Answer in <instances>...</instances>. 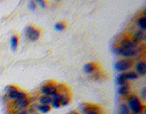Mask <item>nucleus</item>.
Here are the masks:
<instances>
[{
    "instance_id": "f257e3e1",
    "label": "nucleus",
    "mask_w": 146,
    "mask_h": 114,
    "mask_svg": "<svg viewBox=\"0 0 146 114\" xmlns=\"http://www.w3.org/2000/svg\"><path fill=\"white\" fill-rule=\"evenodd\" d=\"M113 50L122 58H132L138 54V48L131 40V35H125L119 39L113 47Z\"/></svg>"
},
{
    "instance_id": "f03ea898",
    "label": "nucleus",
    "mask_w": 146,
    "mask_h": 114,
    "mask_svg": "<svg viewBox=\"0 0 146 114\" xmlns=\"http://www.w3.org/2000/svg\"><path fill=\"white\" fill-rule=\"evenodd\" d=\"M128 108H129L131 114H141L144 112L145 105L144 102L141 101V99L135 94H130L127 98H125Z\"/></svg>"
},
{
    "instance_id": "7ed1b4c3",
    "label": "nucleus",
    "mask_w": 146,
    "mask_h": 114,
    "mask_svg": "<svg viewBox=\"0 0 146 114\" xmlns=\"http://www.w3.org/2000/svg\"><path fill=\"white\" fill-rule=\"evenodd\" d=\"M31 98H25V99H21L16 100V101H13L10 103H7V111L8 114H16L17 112H21V111H27V109L30 106L31 104Z\"/></svg>"
},
{
    "instance_id": "20e7f679",
    "label": "nucleus",
    "mask_w": 146,
    "mask_h": 114,
    "mask_svg": "<svg viewBox=\"0 0 146 114\" xmlns=\"http://www.w3.org/2000/svg\"><path fill=\"white\" fill-rule=\"evenodd\" d=\"M79 109L80 114H105L102 106L91 102H82L80 104Z\"/></svg>"
},
{
    "instance_id": "39448f33",
    "label": "nucleus",
    "mask_w": 146,
    "mask_h": 114,
    "mask_svg": "<svg viewBox=\"0 0 146 114\" xmlns=\"http://www.w3.org/2000/svg\"><path fill=\"white\" fill-rule=\"evenodd\" d=\"M58 83L55 80H47L39 88L38 93L39 95H46L51 97L58 91Z\"/></svg>"
},
{
    "instance_id": "423d86ee",
    "label": "nucleus",
    "mask_w": 146,
    "mask_h": 114,
    "mask_svg": "<svg viewBox=\"0 0 146 114\" xmlns=\"http://www.w3.org/2000/svg\"><path fill=\"white\" fill-rule=\"evenodd\" d=\"M135 64V60L133 58H120L116 61L114 68L115 70L120 72H127L133 68Z\"/></svg>"
},
{
    "instance_id": "0eeeda50",
    "label": "nucleus",
    "mask_w": 146,
    "mask_h": 114,
    "mask_svg": "<svg viewBox=\"0 0 146 114\" xmlns=\"http://www.w3.org/2000/svg\"><path fill=\"white\" fill-rule=\"evenodd\" d=\"M29 97H30L29 93L26 92L24 90H22L20 88L14 91H11V92H9V93L4 94V99L6 100L7 104L16 101V100H18V99H21L29 98Z\"/></svg>"
},
{
    "instance_id": "6e6552de",
    "label": "nucleus",
    "mask_w": 146,
    "mask_h": 114,
    "mask_svg": "<svg viewBox=\"0 0 146 114\" xmlns=\"http://www.w3.org/2000/svg\"><path fill=\"white\" fill-rule=\"evenodd\" d=\"M41 35V29L39 27L34 25H29L25 28V36L27 39H29L31 42L38 40Z\"/></svg>"
},
{
    "instance_id": "1a4fd4ad",
    "label": "nucleus",
    "mask_w": 146,
    "mask_h": 114,
    "mask_svg": "<svg viewBox=\"0 0 146 114\" xmlns=\"http://www.w3.org/2000/svg\"><path fill=\"white\" fill-rule=\"evenodd\" d=\"M102 66H100L98 62L92 61V62H89V63L85 64L83 67V70L86 74L91 76V75H93L94 73L99 71L100 70H102Z\"/></svg>"
},
{
    "instance_id": "9d476101",
    "label": "nucleus",
    "mask_w": 146,
    "mask_h": 114,
    "mask_svg": "<svg viewBox=\"0 0 146 114\" xmlns=\"http://www.w3.org/2000/svg\"><path fill=\"white\" fill-rule=\"evenodd\" d=\"M144 38H145V34L144 31L143 30H137L132 35H131V40L135 46L143 44Z\"/></svg>"
},
{
    "instance_id": "9b49d317",
    "label": "nucleus",
    "mask_w": 146,
    "mask_h": 114,
    "mask_svg": "<svg viewBox=\"0 0 146 114\" xmlns=\"http://www.w3.org/2000/svg\"><path fill=\"white\" fill-rule=\"evenodd\" d=\"M134 71L138 74L139 76L143 77L146 74V63L144 62V60H139L135 62L134 64Z\"/></svg>"
},
{
    "instance_id": "f8f14e48",
    "label": "nucleus",
    "mask_w": 146,
    "mask_h": 114,
    "mask_svg": "<svg viewBox=\"0 0 146 114\" xmlns=\"http://www.w3.org/2000/svg\"><path fill=\"white\" fill-rule=\"evenodd\" d=\"M118 94L124 98H127L130 94H131V88L129 82L124 85L120 86V88L118 89Z\"/></svg>"
},
{
    "instance_id": "ddd939ff",
    "label": "nucleus",
    "mask_w": 146,
    "mask_h": 114,
    "mask_svg": "<svg viewBox=\"0 0 146 114\" xmlns=\"http://www.w3.org/2000/svg\"><path fill=\"white\" fill-rule=\"evenodd\" d=\"M71 99H72V93H71V90H70L63 95V98L60 102V106H67V105L70 103Z\"/></svg>"
},
{
    "instance_id": "4468645a",
    "label": "nucleus",
    "mask_w": 146,
    "mask_h": 114,
    "mask_svg": "<svg viewBox=\"0 0 146 114\" xmlns=\"http://www.w3.org/2000/svg\"><path fill=\"white\" fill-rule=\"evenodd\" d=\"M38 102L39 105H50V103H51V97L46 95H39L38 97Z\"/></svg>"
},
{
    "instance_id": "2eb2a0df",
    "label": "nucleus",
    "mask_w": 146,
    "mask_h": 114,
    "mask_svg": "<svg viewBox=\"0 0 146 114\" xmlns=\"http://www.w3.org/2000/svg\"><path fill=\"white\" fill-rule=\"evenodd\" d=\"M118 114H131V111L125 102H120L118 108Z\"/></svg>"
},
{
    "instance_id": "dca6fc26",
    "label": "nucleus",
    "mask_w": 146,
    "mask_h": 114,
    "mask_svg": "<svg viewBox=\"0 0 146 114\" xmlns=\"http://www.w3.org/2000/svg\"><path fill=\"white\" fill-rule=\"evenodd\" d=\"M18 41H19V38H18V36L17 34L13 35L12 38H11V40H10V46H11V49L12 51L15 52L16 50L17 49V47H18Z\"/></svg>"
},
{
    "instance_id": "f3484780",
    "label": "nucleus",
    "mask_w": 146,
    "mask_h": 114,
    "mask_svg": "<svg viewBox=\"0 0 146 114\" xmlns=\"http://www.w3.org/2000/svg\"><path fill=\"white\" fill-rule=\"evenodd\" d=\"M36 111H38L39 113H48L51 111V106L50 105H39V104H36Z\"/></svg>"
},
{
    "instance_id": "a211bd4d",
    "label": "nucleus",
    "mask_w": 146,
    "mask_h": 114,
    "mask_svg": "<svg viewBox=\"0 0 146 114\" xmlns=\"http://www.w3.org/2000/svg\"><path fill=\"white\" fill-rule=\"evenodd\" d=\"M137 25L140 27V30H143L144 31L145 28H146V17L145 15H143L141 17H140L136 21Z\"/></svg>"
},
{
    "instance_id": "6ab92c4d",
    "label": "nucleus",
    "mask_w": 146,
    "mask_h": 114,
    "mask_svg": "<svg viewBox=\"0 0 146 114\" xmlns=\"http://www.w3.org/2000/svg\"><path fill=\"white\" fill-rule=\"evenodd\" d=\"M116 82H117V84L120 85V86L128 83V80L126 79V76H125V73L124 72L120 73V74L117 76V78H116Z\"/></svg>"
},
{
    "instance_id": "aec40b11",
    "label": "nucleus",
    "mask_w": 146,
    "mask_h": 114,
    "mask_svg": "<svg viewBox=\"0 0 146 114\" xmlns=\"http://www.w3.org/2000/svg\"><path fill=\"white\" fill-rule=\"evenodd\" d=\"M125 73V76H126V79L128 80H137L139 78V75L133 70H129Z\"/></svg>"
},
{
    "instance_id": "412c9836",
    "label": "nucleus",
    "mask_w": 146,
    "mask_h": 114,
    "mask_svg": "<svg viewBox=\"0 0 146 114\" xmlns=\"http://www.w3.org/2000/svg\"><path fill=\"white\" fill-rule=\"evenodd\" d=\"M54 27L57 31H63L67 27V23L65 21H58Z\"/></svg>"
},
{
    "instance_id": "4be33fe9",
    "label": "nucleus",
    "mask_w": 146,
    "mask_h": 114,
    "mask_svg": "<svg viewBox=\"0 0 146 114\" xmlns=\"http://www.w3.org/2000/svg\"><path fill=\"white\" fill-rule=\"evenodd\" d=\"M17 89H19V87H17V85H14V84L7 85L4 89V94L9 93V92H11V91H14V90H16Z\"/></svg>"
},
{
    "instance_id": "5701e85b",
    "label": "nucleus",
    "mask_w": 146,
    "mask_h": 114,
    "mask_svg": "<svg viewBox=\"0 0 146 114\" xmlns=\"http://www.w3.org/2000/svg\"><path fill=\"white\" fill-rule=\"evenodd\" d=\"M36 5L38 4H36V1H30L29 4V7L30 10H35L36 7Z\"/></svg>"
},
{
    "instance_id": "b1692460",
    "label": "nucleus",
    "mask_w": 146,
    "mask_h": 114,
    "mask_svg": "<svg viewBox=\"0 0 146 114\" xmlns=\"http://www.w3.org/2000/svg\"><path fill=\"white\" fill-rule=\"evenodd\" d=\"M36 4H38L41 7H45L46 5H47V4H46V2L42 1V0H38V1H36Z\"/></svg>"
},
{
    "instance_id": "393cba45",
    "label": "nucleus",
    "mask_w": 146,
    "mask_h": 114,
    "mask_svg": "<svg viewBox=\"0 0 146 114\" xmlns=\"http://www.w3.org/2000/svg\"><path fill=\"white\" fill-rule=\"evenodd\" d=\"M145 88L143 89V90H141V97H143V99L144 100L145 99Z\"/></svg>"
},
{
    "instance_id": "a878e982",
    "label": "nucleus",
    "mask_w": 146,
    "mask_h": 114,
    "mask_svg": "<svg viewBox=\"0 0 146 114\" xmlns=\"http://www.w3.org/2000/svg\"><path fill=\"white\" fill-rule=\"evenodd\" d=\"M68 114H80L79 111H70Z\"/></svg>"
},
{
    "instance_id": "bb28decb",
    "label": "nucleus",
    "mask_w": 146,
    "mask_h": 114,
    "mask_svg": "<svg viewBox=\"0 0 146 114\" xmlns=\"http://www.w3.org/2000/svg\"><path fill=\"white\" fill-rule=\"evenodd\" d=\"M16 114H29V112H27V111H21V112H17Z\"/></svg>"
},
{
    "instance_id": "cd10ccee",
    "label": "nucleus",
    "mask_w": 146,
    "mask_h": 114,
    "mask_svg": "<svg viewBox=\"0 0 146 114\" xmlns=\"http://www.w3.org/2000/svg\"><path fill=\"white\" fill-rule=\"evenodd\" d=\"M29 114H40L38 111H32V112H30Z\"/></svg>"
}]
</instances>
